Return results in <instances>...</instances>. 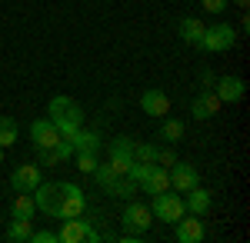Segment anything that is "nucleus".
<instances>
[{"instance_id":"nucleus-1","label":"nucleus","mask_w":250,"mask_h":243,"mask_svg":"<svg viewBox=\"0 0 250 243\" xmlns=\"http://www.w3.org/2000/svg\"><path fill=\"white\" fill-rule=\"evenodd\" d=\"M34 203L54 220H67V217H80L87 210V197L77 183H60V180H40L34 187Z\"/></svg>"},{"instance_id":"nucleus-2","label":"nucleus","mask_w":250,"mask_h":243,"mask_svg":"<svg viewBox=\"0 0 250 243\" xmlns=\"http://www.w3.org/2000/svg\"><path fill=\"white\" fill-rule=\"evenodd\" d=\"M47 117L54 120V127L60 130V137H74V133L83 127V107L70 97H54L50 107H47Z\"/></svg>"},{"instance_id":"nucleus-3","label":"nucleus","mask_w":250,"mask_h":243,"mask_svg":"<svg viewBox=\"0 0 250 243\" xmlns=\"http://www.w3.org/2000/svg\"><path fill=\"white\" fill-rule=\"evenodd\" d=\"M150 213H154L157 220H164V223L173 226L184 213H187V206H184V200H180V193H177V190H164V193H157V197H154Z\"/></svg>"},{"instance_id":"nucleus-4","label":"nucleus","mask_w":250,"mask_h":243,"mask_svg":"<svg viewBox=\"0 0 250 243\" xmlns=\"http://www.w3.org/2000/svg\"><path fill=\"white\" fill-rule=\"evenodd\" d=\"M237 43V30L230 23H213V27H204V40H200V50L207 54H224Z\"/></svg>"},{"instance_id":"nucleus-5","label":"nucleus","mask_w":250,"mask_h":243,"mask_svg":"<svg viewBox=\"0 0 250 243\" xmlns=\"http://www.w3.org/2000/svg\"><path fill=\"white\" fill-rule=\"evenodd\" d=\"M134 143L137 140H130V137H117L114 143L107 147V163L114 167V173H127V170L134 167Z\"/></svg>"},{"instance_id":"nucleus-6","label":"nucleus","mask_w":250,"mask_h":243,"mask_svg":"<svg viewBox=\"0 0 250 243\" xmlns=\"http://www.w3.org/2000/svg\"><path fill=\"white\" fill-rule=\"evenodd\" d=\"M150 220H154V213H150V206L140 203V200H130V203L124 206V226L130 230V233H147L150 230Z\"/></svg>"},{"instance_id":"nucleus-7","label":"nucleus","mask_w":250,"mask_h":243,"mask_svg":"<svg viewBox=\"0 0 250 243\" xmlns=\"http://www.w3.org/2000/svg\"><path fill=\"white\" fill-rule=\"evenodd\" d=\"M30 140H34L37 150H54L63 137H60V130L54 127V120L47 117V120H34V123H30Z\"/></svg>"},{"instance_id":"nucleus-8","label":"nucleus","mask_w":250,"mask_h":243,"mask_svg":"<svg viewBox=\"0 0 250 243\" xmlns=\"http://www.w3.org/2000/svg\"><path fill=\"white\" fill-rule=\"evenodd\" d=\"M213 94L220 97V103H240L244 100V94H247V83L240 80V77H217V83H213Z\"/></svg>"},{"instance_id":"nucleus-9","label":"nucleus","mask_w":250,"mask_h":243,"mask_svg":"<svg viewBox=\"0 0 250 243\" xmlns=\"http://www.w3.org/2000/svg\"><path fill=\"white\" fill-rule=\"evenodd\" d=\"M90 226H97V220H83V213H80V217H67L63 226L57 230V240L60 243H83Z\"/></svg>"},{"instance_id":"nucleus-10","label":"nucleus","mask_w":250,"mask_h":243,"mask_svg":"<svg viewBox=\"0 0 250 243\" xmlns=\"http://www.w3.org/2000/svg\"><path fill=\"white\" fill-rule=\"evenodd\" d=\"M137 187L144 190L147 197H157V193L170 190V173L160 167V163H150V167H147V173L140 177V183H137Z\"/></svg>"},{"instance_id":"nucleus-11","label":"nucleus","mask_w":250,"mask_h":243,"mask_svg":"<svg viewBox=\"0 0 250 243\" xmlns=\"http://www.w3.org/2000/svg\"><path fill=\"white\" fill-rule=\"evenodd\" d=\"M40 180V167L37 163H23V167H17L14 173H10V187H14V193H34V187H37Z\"/></svg>"},{"instance_id":"nucleus-12","label":"nucleus","mask_w":250,"mask_h":243,"mask_svg":"<svg viewBox=\"0 0 250 243\" xmlns=\"http://www.w3.org/2000/svg\"><path fill=\"white\" fill-rule=\"evenodd\" d=\"M167 173H170V190H177V193H187L190 187L200 183V173L193 163H173Z\"/></svg>"},{"instance_id":"nucleus-13","label":"nucleus","mask_w":250,"mask_h":243,"mask_svg":"<svg viewBox=\"0 0 250 243\" xmlns=\"http://www.w3.org/2000/svg\"><path fill=\"white\" fill-rule=\"evenodd\" d=\"M140 110L147 117H167L170 113V97L164 90H157V87H150L147 94H140Z\"/></svg>"},{"instance_id":"nucleus-14","label":"nucleus","mask_w":250,"mask_h":243,"mask_svg":"<svg viewBox=\"0 0 250 243\" xmlns=\"http://www.w3.org/2000/svg\"><path fill=\"white\" fill-rule=\"evenodd\" d=\"M173 230H177V243H200L204 240V220L193 217V213L190 217L184 213V217L173 223Z\"/></svg>"},{"instance_id":"nucleus-15","label":"nucleus","mask_w":250,"mask_h":243,"mask_svg":"<svg viewBox=\"0 0 250 243\" xmlns=\"http://www.w3.org/2000/svg\"><path fill=\"white\" fill-rule=\"evenodd\" d=\"M217 110H220V97L213 94V90H204L190 107L193 120H210V117H217Z\"/></svg>"},{"instance_id":"nucleus-16","label":"nucleus","mask_w":250,"mask_h":243,"mask_svg":"<svg viewBox=\"0 0 250 243\" xmlns=\"http://www.w3.org/2000/svg\"><path fill=\"white\" fill-rule=\"evenodd\" d=\"M184 206H187V213H193V217H204V213L210 210V193L197 183V187L187 190V200H184Z\"/></svg>"},{"instance_id":"nucleus-17","label":"nucleus","mask_w":250,"mask_h":243,"mask_svg":"<svg viewBox=\"0 0 250 243\" xmlns=\"http://www.w3.org/2000/svg\"><path fill=\"white\" fill-rule=\"evenodd\" d=\"M180 40L200 50V40H204V20H197V17H184V20H180Z\"/></svg>"},{"instance_id":"nucleus-18","label":"nucleus","mask_w":250,"mask_h":243,"mask_svg":"<svg viewBox=\"0 0 250 243\" xmlns=\"http://www.w3.org/2000/svg\"><path fill=\"white\" fill-rule=\"evenodd\" d=\"M67 140H70L74 153H97V150H100V137L90 133V130H83V127H80L74 137H67Z\"/></svg>"},{"instance_id":"nucleus-19","label":"nucleus","mask_w":250,"mask_h":243,"mask_svg":"<svg viewBox=\"0 0 250 243\" xmlns=\"http://www.w3.org/2000/svg\"><path fill=\"white\" fill-rule=\"evenodd\" d=\"M104 190H107L110 197H124V200H130V197H134L140 187H137V180H130L127 173H117V177H114V180H110Z\"/></svg>"},{"instance_id":"nucleus-20","label":"nucleus","mask_w":250,"mask_h":243,"mask_svg":"<svg viewBox=\"0 0 250 243\" xmlns=\"http://www.w3.org/2000/svg\"><path fill=\"white\" fill-rule=\"evenodd\" d=\"M37 203H34V193H17L10 200V217H23V220H34Z\"/></svg>"},{"instance_id":"nucleus-21","label":"nucleus","mask_w":250,"mask_h":243,"mask_svg":"<svg viewBox=\"0 0 250 243\" xmlns=\"http://www.w3.org/2000/svg\"><path fill=\"white\" fill-rule=\"evenodd\" d=\"M30 233H34V220H23V217H14L10 226H7V240H10V243L30 240Z\"/></svg>"},{"instance_id":"nucleus-22","label":"nucleus","mask_w":250,"mask_h":243,"mask_svg":"<svg viewBox=\"0 0 250 243\" xmlns=\"http://www.w3.org/2000/svg\"><path fill=\"white\" fill-rule=\"evenodd\" d=\"M184 133H187V127H184V120H164L160 123V140L164 143H177V140H184Z\"/></svg>"},{"instance_id":"nucleus-23","label":"nucleus","mask_w":250,"mask_h":243,"mask_svg":"<svg viewBox=\"0 0 250 243\" xmlns=\"http://www.w3.org/2000/svg\"><path fill=\"white\" fill-rule=\"evenodd\" d=\"M17 120H10V117H0V147H14L17 143Z\"/></svg>"},{"instance_id":"nucleus-24","label":"nucleus","mask_w":250,"mask_h":243,"mask_svg":"<svg viewBox=\"0 0 250 243\" xmlns=\"http://www.w3.org/2000/svg\"><path fill=\"white\" fill-rule=\"evenodd\" d=\"M157 150L154 143H134V163H157Z\"/></svg>"},{"instance_id":"nucleus-25","label":"nucleus","mask_w":250,"mask_h":243,"mask_svg":"<svg viewBox=\"0 0 250 243\" xmlns=\"http://www.w3.org/2000/svg\"><path fill=\"white\" fill-rule=\"evenodd\" d=\"M74 160H77V167H80V173H94L97 170V153H74Z\"/></svg>"},{"instance_id":"nucleus-26","label":"nucleus","mask_w":250,"mask_h":243,"mask_svg":"<svg viewBox=\"0 0 250 243\" xmlns=\"http://www.w3.org/2000/svg\"><path fill=\"white\" fill-rule=\"evenodd\" d=\"M90 177H94V180H97V183H100V187H107V183L114 180L117 173H114V167H110V163H97V170H94V173H90Z\"/></svg>"},{"instance_id":"nucleus-27","label":"nucleus","mask_w":250,"mask_h":243,"mask_svg":"<svg viewBox=\"0 0 250 243\" xmlns=\"http://www.w3.org/2000/svg\"><path fill=\"white\" fill-rule=\"evenodd\" d=\"M227 3H230V0H200V7H204L207 14H224Z\"/></svg>"},{"instance_id":"nucleus-28","label":"nucleus","mask_w":250,"mask_h":243,"mask_svg":"<svg viewBox=\"0 0 250 243\" xmlns=\"http://www.w3.org/2000/svg\"><path fill=\"white\" fill-rule=\"evenodd\" d=\"M54 157H57V160H70V157H74V147H70V140H60L57 147H54Z\"/></svg>"},{"instance_id":"nucleus-29","label":"nucleus","mask_w":250,"mask_h":243,"mask_svg":"<svg viewBox=\"0 0 250 243\" xmlns=\"http://www.w3.org/2000/svg\"><path fill=\"white\" fill-rule=\"evenodd\" d=\"M30 240H34V243H60L57 233H50V230H34V233H30Z\"/></svg>"},{"instance_id":"nucleus-30","label":"nucleus","mask_w":250,"mask_h":243,"mask_svg":"<svg viewBox=\"0 0 250 243\" xmlns=\"http://www.w3.org/2000/svg\"><path fill=\"white\" fill-rule=\"evenodd\" d=\"M157 163H160L164 170H170L173 163H177V157H173L170 150H164V147H160V150H157Z\"/></svg>"},{"instance_id":"nucleus-31","label":"nucleus","mask_w":250,"mask_h":243,"mask_svg":"<svg viewBox=\"0 0 250 243\" xmlns=\"http://www.w3.org/2000/svg\"><path fill=\"white\" fill-rule=\"evenodd\" d=\"M213 83H217V77H213V74H207V70H204V74H200V87H204V90H210Z\"/></svg>"},{"instance_id":"nucleus-32","label":"nucleus","mask_w":250,"mask_h":243,"mask_svg":"<svg viewBox=\"0 0 250 243\" xmlns=\"http://www.w3.org/2000/svg\"><path fill=\"white\" fill-rule=\"evenodd\" d=\"M233 3H237L240 10H247V7H250V0H233Z\"/></svg>"},{"instance_id":"nucleus-33","label":"nucleus","mask_w":250,"mask_h":243,"mask_svg":"<svg viewBox=\"0 0 250 243\" xmlns=\"http://www.w3.org/2000/svg\"><path fill=\"white\" fill-rule=\"evenodd\" d=\"M0 163H3V147H0Z\"/></svg>"}]
</instances>
